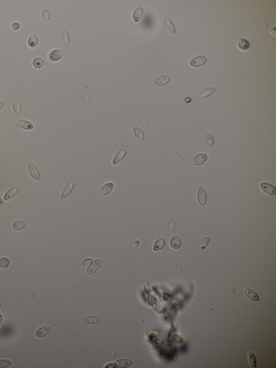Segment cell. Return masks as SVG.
<instances>
[{"label": "cell", "instance_id": "cell-39", "mask_svg": "<svg viewBox=\"0 0 276 368\" xmlns=\"http://www.w3.org/2000/svg\"><path fill=\"white\" fill-rule=\"evenodd\" d=\"M4 105V103L3 101H0V111L2 109Z\"/></svg>", "mask_w": 276, "mask_h": 368}, {"label": "cell", "instance_id": "cell-31", "mask_svg": "<svg viewBox=\"0 0 276 368\" xmlns=\"http://www.w3.org/2000/svg\"><path fill=\"white\" fill-rule=\"evenodd\" d=\"M41 16L44 21H48L50 18V14L49 11L47 9H43L41 13Z\"/></svg>", "mask_w": 276, "mask_h": 368}, {"label": "cell", "instance_id": "cell-36", "mask_svg": "<svg viewBox=\"0 0 276 368\" xmlns=\"http://www.w3.org/2000/svg\"><path fill=\"white\" fill-rule=\"evenodd\" d=\"M144 289L146 291L147 293H149L151 291V287L150 285L148 282H145L144 283Z\"/></svg>", "mask_w": 276, "mask_h": 368}, {"label": "cell", "instance_id": "cell-6", "mask_svg": "<svg viewBox=\"0 0 276 368\" xmlns=\"http://www.w3.org/2000/svg\"><path fill=\"white\" fill-rule=\"evenodd\" d=\"M207 159L208 157L205 153H199L194 157L193 163L195 165H201L206 163Z\"/></svg>", "mask_w": 276, "mask_h": 368}, {"label": "cell", "instance_id": "cell-29", "mask_svg": "<svg viewBox=\"0 0 276 368\" xmlns=\"http://www.w3.org/2000/svg\"><path fill=\"white\" fill-rule=\"evenodd\" d=\"M166 25L168 29L172 34H174L175 33V28L172 22L169 19H166Z\"/></svg>", "mask_w": 276, "mask_h": 368}, {"label": "cell", "instance_id": "cell-38", "mask_svg": "<svg viewBox=\"0 0 276 368\" xmlns=\"http://www.w3.org/2000/svg\"><path fill=\"white\" fill-rule=\"evenodd\" d=\"M4 203V200L2 198H0V207H1V206H2L3 205Z\"/></svg>", "mask_w": 276, "mask_h": 368}, {"label": "cell", "instance_id": "cell-23", "mask_svg": "<svg viewBox=\"0 0 276 368\" xmlns=\"http://www.w3.org/2000/svg\"><path fill=\"white\" fill-rule=\"evenodd\" d=\"M165 240L162 239H160L157 240L154 243L153 245V250L154 251H159L161 250L162 248L165 247Z\"/></svg>", "mask_w": 276, "mask_h": 368}, {"label": "cell", "instance_id": "cell-24", "mask_svg": "<svg viewBox=\"0 0 276 368\" xmlns=\"http://www.w3.org/2000/svg\"><path fill=\"white\" fill-rule=\"evenodd\" d=\"M44 60L41 57H36L32 62V64L34 67L37 69H40L42 68L44 65Z\"/></svg>", "mask_w": 276, "mask_h": 368}, {"label": "cell", "instance_id": "cell-28", "mask_svg": "<svg viewBox=\"0 0 276 368\" xmlns=\"http://www.w3.org/2000/svg\"><path fill=\"white\" fill-rule=\"evenodd\" d=\"M28 43V45L30 47H32V48L35 47L38 44V38L35 36H32L29 38Z\"/></svg>", "mask_w": 276, "mask_h": 368}, {"label": "cell", "instance_id": "cell-18", "mask_svg": "<svg viewBox=\"0 0 276 368\" xmlns=\"http://www.w3.org/2000/svg\"><path fill=\"white\" fill-rule=\"evenodd\" d=\"M19 126L21 128H23L26 130H30L34 128V126L32 123H30L27 120H21L19 123Z\"/></svg>", "mask_w": 276, "mask_h": 368}, {"label": "cell", "instance_id": "cell-7", "mask_svg": "<svg viewBox=\"0 0 276 368\" xmlns=\"http://www.w3.org/2000/svg\"><path fill=\"white\" fill-rule=\"evenodd\" d=\"M51 330V327L49 325L43 326L42 327L37 329L36 332V336L38 338H42L43 337L47 335Z\"/></svg>", "mask_w": 276, "mask_h": 368}, {"label": "cell", "instance_id": "cell-33", "mask_svg": "<svg viewBox=\"0 0 276 368\" xmlns=\"http://www.w3.org/2000/svg\"><path fill=\"white\" fill-rule=\"evenodd\" d=\"M11 363L10 360H0V368H8L11 366Z\"/></svg>", "mask_w": 276, "mask_h": 368}, {"label": "cell", "instance_id": "cell-32", "mask_svg": "<svg viewBox=\"0 0 276 368\" xmlns=\"http://www.w3.org/2000/svg\"><path fill=\"white\" fill-rule=\"evenodd\" d=\"M210 239L209 237H205L204 239H203L201 241L200 243V247L202 248V249H205L207 247V246L208 245V244H209V243L210 242Z\"/></svg>", "mask_w": 276, "mask_h": 368}, {"label": "cell", "instance_id": "cell-10", "mask_svg": "<svg viewBox=\"0 0 276 368\" xmlns=\"http://www.w3.org/2000/svg\"><path fill=\"white\" fill-rule=\"evenodd\" d=\"M115 368H126L132 364V360L129 359H120L114 363Z\"/></svg>", "mask_w": 276, "mask_h": 368}, {"label": "cell", "instance_id": "cell-25", "mask_svg": "<svg viewBox=\"0 0 276 368\" xmlns=\"http://www.w3.org/2000/svg\"><path fill=\"white\" fill-rule=\"evenodd\" d=\"M10 264L9 259L7 257H2L0 258V267L5 269L8 268Z\"/></svg>", "mask_w": 276, "mask_h": 368}, {"label": "cell", "instance_id": "cell-11", "mask_svg": "<svg viewBox=\"0 0 276 368\" xmlns=\"http://www.w3.org/2000/svg\"><path fill=\"white\" fill-rule=\"evenodd\" d=\"M126 154V151L125 149H122L120 151L118 152L117 155L114 156L113 160H112V164L113 165H117L118 164L122 161V159L125 157V155Z\"/></svg>", "mask_w": 276, "mask_h": 368}, {"label": "cell", "instance_id": "cell-1", "mask_svg": "<svg viewBox=\"0 0 276 368\" xmlns=\"http://www.w3.org/2000/svg\"><path fill=\"white\" fill-rule=\"evenodd\" d=\"M207 193L203 187L200 186L197 191V200L200 205L204 206L207 203Z\"/></svg>", "mask_w": 276, "mask_h": 368}, {"label": "cell", "instance_id": "cell-14", "mask_svg": "<svg viewBox=\"0 0 276 368\" xmlns=\"http://www.w3.org/2000/svg\"><path fill=\"white\" fill-rule=\"evenodd\" d=\"M114 187V184L113 182H107L104 184L100 189L101 195H107L111 192Z\"/></svg>", "mask_w": 276, "mask_h": 368}, {"label": "cell", "instance_id": "cell-20", "mask_svg": "<svg viewBox=\"0 0 276 368\" xmlns=\"http://www.w3.org/2000/svg\"><path fill=\"white\" fill-rule=\"evenodd\" d=\"M133 134L136 138L140 140H143L145 139V135L143 131L138 127H134L133 128Z\"/></svg>", "mask_w": 276, "mask_h": 368}, {"label": "cell", "instance_id": "cell-17", "mask_svg": "<svg viewBox=\"0 0 276 368\" xmlns=\"http://www.w3.org/2000/svg\"><path fill=\"white\" fill-rule=\"evenodd\" d=\"M170 245L172 248L175 249H178L180 247L181 245L180 239L178 237V236L172 237L170 239Z\"/></svg>", "mask_w": 276, "mask_h": 368}, {"label": "cell", "instance_id": "cell-40", "mask_svg": "<svg viewBox=\"0 0 276 368\" xmlns=\"http://www.w3.org/2000/svg\"><path fill=\"white\" fill-rule=\"evenodd\" d=\"M0 308H1V303H0Z\"/></svg>", "mask_w": 276, "mask_h": 368}, {"label": "cell", "instance_id": "cell-19", "mask_svg": "<svg viewBox=\"0 0 276 368\" xmlns=\"http://www.w3.org/2000/svg\"><path fill=\"white\" fill-rule=\"evenodd\" d=\"M26 225V222L21 220H16L15 222H14L12 224V228L15 231H20L24 228L25 226Z\"/></svg>", "mask_w": 276, "mask_h": 368}, {"label": "cell", "instance_id": "cell-21", "mask_svg": "<svg viewBox=\"0 0 276 368\" xmlns=\"http://www.w3.org/2000/svg\"><path fill=\"white\" fill-rule=\"evenodd\" d=\"M238 48L241 49L242 50H248L250 48V44L249 42L248 41L243 39V38H241L239 39L238 41Z\"/></svg>", "mask_w": 276, "mask_h": 368}, {"label": "cell", "instance_id": "cell-26", "mask_svg": "<svg viewBox=\"0 0 276 368\" xmlns=\"http://www.w3.org/2000/svg\"><path fill=\"white\" fill-rule=\"evenodd\" d=\"M215 90H216V89L215 88H213V87H210V88L207 89H206V90H205L204 91L202 92L201 94V95H200V97L201 98H206V97H207L208 96H210V95H212L215 91Z\"/></svg>", "mask_w": 276, "mask_h": 368}, {"label": "cell", "instance_id": "cell-8", "mask_svg": "<svg viewBox=\"0 0 276 368\" xmlns=\"http://www.w3.org/2000/svg\"><path fill=\"white\" fill-rule=\"evenodd\" d=\"M244 293L245 295L247 296L248 299L252 300L253 301H258L260 300L259 296H258L257 294L254 291H252V289L250 288L245 289Z\"/></svg>", "mask_w": 276, "mask_h": 368}, {"label": "cell", "instance_id": "cell-12", "mask_svg": "<svg viewBox=\"0 0 276 368\" xmlns=\"http://www.w3.org/2000/svg\"><path fill=\"white\" fill-rule=\"evenodd\" d=\"M74 187V182H71L70 184H68L67 186L64 188V189L63 190V191L62 192L61 195V199L63 200L64 199H65L69 195V194L71 193L72 190L73 189Z\"/></svg>", "mask_w": 276, "mask_h": 368}, {"label": "cell", "instance_id": "cell-37", "mask_svg": "<svg viewBox=\"0 0 276 368\" xmlns=\"http://www.w3.org/2000/svg\"><path fill=\"white\" fill-rule=\"evenodd\" d=\"M2 323H3V316L2 315H1V314H0V328H1V326H2Z\"/></svg>", "mask_w": 276, "mask_h": 368}, {"label": "cell", "instance_id": "cell-35", "mask_svg": "<svg viewBox=\"0 0 276 368\" xmlns=\"http://www.w3.org/2000/svg\"><path fill=\"white\" fill-rule=\"evenodd\" d=\"M20 28V24L18 22H14L11 25V29L14 30H17Z\"/></svg>", "mask_w": 276, "mask_h": 368}, {"label": "cell", "instance_id": "cell-34", "mask_svg": "<svg viewBox=\"0 0 276 368\" xmlns=\"http://www.w3.org/2000/svg\"><path fill=\"white\" fill-rule=\"evenodd\" d=\"M62 34L63 39V41H64L65 43V44H68L69 43V36L68 32H67L66 30H63L62 31Z\"/></svg>", "mask_w": 276, "mask_h": 368}, {"label": "cell", "instance_id": "cell-13", "mask_svg": "<svg viewBox=\"0 0 276 368\" xmlns=\"http://www.w3.org/2000/svg\"><path fill=\"white\" fill-rule=\"evenodd\" d=\"M143 15V11L141 7H138L136 9L133 14V20L135 22L140 21Z\"/></svg>", "mask_w": 276, "mask_h": 368}, {"label": "cell", "instance_id": "cell-3", "mask_svg": "<svg viewBox=\"0 0 276 368\" xmlns=\"http://www.w3.org/2000/svg\"><path fill=\"white\" fill-rule=\"evenodd\" d=\"M28 171L29 172L30 176L32 179L36 181H40V173L38 170H37L36 166L32 163H30L28 165Z\"/></svg>", "mask_w": 276, "mask_h": 368}, {"label": "cell", "instance_id": "cell-16", "mask_svg": "<svg viewBox=\"0 0 276 368\" xmlns=\"http://www.w3.org/2000/svg\"><path fill=\"white\" fill-rule=\"evenodd\" d=\"M170 81L169 78L166 76H161L156 78L155 80V84L158 86H161L167 84Z\"/></svg>", "mask_w": 276, "mask_h": 368}, {"label": "cell", "instance_id": "cell-30", "mask_svg": "<svg viewBox=\"0 0 276 368\" xmlns=\"http://www.w3.org/2000/svg\"><path fill=\"white\" fill-rule=\"evenodd\" d=\"M205 142L208 146H212L214 142V139L212 135L210 134H207L205 138Z\"/></svg>", "mask_w": 276, "mask_h": 368}, {"label": "cell", "instance_id": "cell-4", "mask_svg": "<svg viewBox=\"0 0 276 368\" xmlns=\"http://www.w3.org/2000/svg\"><path fill=\"white\" fill-rule=\"evenodd\" d=\"M101 264V260L100 259H97L94 260L92 262L90 265L88 267L86 273L88 275H92L96 272Z\"/></svg>", "mask_w": 276, "mask_h": 368}, {"label": "cell", "instance_id": "cell-27", "mask_svg": "<svg viewBox=\"0 0 276 368\" xmlns=\"http://www.w3.org/2000/svg\"><path fill=\"white\" fill-rule=\"evenodd\" d=\"M248 358H249V361L250 364L251 366L253 368H255L256 367V360L255 358V356L252 352H250L248 354Z\"/></svg>", "mask_w": 276, "mask_h": 368}, {"label": "cell", "instance_id": "cell-22", "mask_svg": "<svg viewBox=\"0 0 276 368\" xmlns=\"http://www.w3.org/2000/svg\"><path fill=\"white\" fill-rule=\"evenodd\" d=\"M100 321L99 318L98 317H96L94 316H88L87 317H85L83 319V321L84 323L88 324H96L98 323Z\"/></svg>", "mask_w": 276, "mask_h": 368}, {"label": "cell", "instance_id": "cell-2", "mask_svg": "<svg viewBox=\"0 0 276 368\" xmlns=\"http://www.w3.org/2000/svg\"><path fill=\"white\" fill-rule=\"evenodd\" d=\"M260 189L266 194L270 195H274L276 194V188L270 184L263 182L260 184Z\"/></svg>", "mask_w": 276, "mask_h": 368}, {"label": "cell", "instance_id": "cell-15", "mask_svg": "<svg viewBox=\"0 0 276 368\" xmlns=\"http://www.w3.org/2000/svg\"><path fill=\"white\" fill-rule=\"evenodd\" d=\"M17 192H18V189L17 187H13V188H11L10 189H8L4 195V197H3L4 200L5 201L10 200L16 195Z\"/></svg>", "mask_w": 276, "mask_h": 368}, {"label": "cell", "instance_id": "cell-5", "mask_svg": "<svg viewBox=\"0 0 276 368\" xmlns=\"http://www.w3.org/2000/svg\"><path fill=\"white\" fill-rule=\"evenodd\" d=\"M207 61V59L203 56H197L192 59L190 62L191 67L197 68L205 64Z\"/></svg>", "mask_w": 276, "mask_h": 368}, {"label": "cell", "instance_id": "cell-9", "mask_svg": "<svg viewBox=\"0 0 276 368\" xmlns=\"http://www.w3.org/2000/svg\"><path fill=\"white\" fill-rule=\"evenodd\" d=\"M63 54V51L61 49H55L51 53L50 58L52 61H58L62 58Z\"/></svg>", "mask_w": 276, "mask_h": 368}]
</instances>
